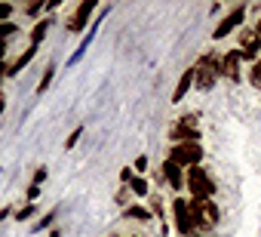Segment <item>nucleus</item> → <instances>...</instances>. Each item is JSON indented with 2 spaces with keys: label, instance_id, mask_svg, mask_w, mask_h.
Instances as JSON below:
<instances>
[{
  "label": "nucleus",
  "instance_id": "nucleus-1",
  "mask_svg": "<svg viewBox=\"0 0 261 237\" xmlns=\"http://www.w3.org/2000/svg\"><path fill=\"white\" fill-rule=\"evenodd\" d=\"M185 188L191 191V200H212L218 185L206 167H191L185 170Z\"/></svg>",
  "mask_w": 261,
  "mask_h": 237
},
{
  "label": "nucleus",
  "instance_id": "nucleus-2",
  "mask_svg": "<svg viewBox=\"0 0 261 237\" xmlns=\"http://www.w3.org/2000/svg\"><path fill=\"white\" fill-rule=\"evenodd\" d=\"M188 209H191V222H194V234H206L218 225L221 212L215 206V200H188Z\"/></svg>",
  "mask_w": 261,
  "mask_h": 237
},
{
  "label": "nucleus",
  "instance_id": "nucleus-3",
  "mask_svg": "<svg viewBox=\"0 0 261 237\" xmlns=\"http://www.w3.org/2000/svg\"><path fill=\"white\" fill-rule=\"evenodd\" d=\"M200 114L191 111L185 117H178V121L169 127V142L172 145H185V142H200Z\"/></svg>",
  "mask_w": 261,
  "mask_h": 237
},
{
  "label": "nucleus",
  "instance_id": "nucleus-4",
  "mask_svg": "<svg viewBox=\"0 0 261 237\" xmlns=\"http://www.w3.org/2000/svg\"><path fill=\"white\" fill-rule=\"evenodd\" d=\"M166 160H172V163H175V167H181V170H191V167H200V160H203V148H200V142L172 145Z\"/></svg>",
  "mask_w": 261,
  "mask_h": 237
},
{
  "label": "nucleus",
  "instance_id": "nucleus-5",
  "mask_svg": "<svg viewBox=\"0 0 261 237\" xmlns=\"http://www.w3.org/2000/svg\"><path fill=\"white\" fill-rule=\"evenodd\" d=\"M98 10V4H95V0H83V4L68 16V22H65V28L68 31H74V34H80L86 25H92V13Z\"/></svg>",
  "mask_w": 261,
  "mask_h": 237
},
{
  "label": "nucleus",
  "instance_id": "nucleus-6",
  "mask_svg": "<svg viewBox=\"0 0 261 237\" xmlns=\"http://www.w3.org/2000/svg\"><path fill=\"white\" fill-rule=\"evenodd\" d=\"M172 222H175V231L181 237H191L194 234V222H191V209H188V200L185 197H172Z\"/></svg>",
  "mask_w": 261,
  "mask_h": 237
},
{
  "label": "nucleus",
  "instance_id": "nucleus-7",
  "mask_svg": "<svg viewBox=\"0 0 261 237\" xmlns=\"http://www.w3.org/2000/svg\"><path fill=\"white\" fill-rule=\"evenodd\" d=\"M243 22H246V7L240 4V7H233V10H230V13H227V16H224V19H221L218 25H215V31H212V37H215V40H221V37H227V34H233V31H237V28H240Z\"/></svg>",
  "mask_w": 261,
  "mask_h": 237
},
{
  "label": "nucleus",
  "instance_id": "nucleus-8",
  "mask_svg": "<svg viewBox=\"0 0 261 237\" xmlns=\"http://www.w3.org/2000/svg\"><path fill=\"white\" fill-rule=\"evenodd\" d=\"M221 77L230 80V83H240V80H243V59H240V50L221 53Z\"/></svg>",
  "mask_w": 261,
  "mask_h": 237
},
{
  "label": "nucleus",
  "instance_id": "nucleus-9",
  "mask_svg": "<svg viewBox=\"0 0 261 237\" xmlns=\"http://www.w3.org/2000/svg\"><path fill=\"white\" fill-rule=\"evenodd\" d=\"M240 59L249 62V65L261 59V43H258V37H255L252 28H243L240 31Z\"/></svg>",
  "mask_w": 261,
  "mask_h": 237
},
{
  "label": "nucleus",
  "instance_id": "nucleus-10",
  "mask_svg": "<svg viewBox=\"0 0 261 237\" xmlns=\"http://www.w3.org/2000/svg\"><path fill=\"white\" fill-rule=\"evenodd\" d=\"M105 16H108V7H105V10H101V13H98V19H95V22H92V31H89V34H83V43H80V46H77V50H74V56H71V59H68V65H71V68H74V65H77V62H80V59H83V53H86V50H89V43H92V37H95V31H98V25H101V19H105Z\"/></svg>",
  "mask_w": 261,
  "mask_h": 237
},
{
  "label": "nucleus",
  "instance_id": "nucleus-11",
  "mask_svg": "<svg viewBox=\"0 0 261 237\" xmlns=\"http://www.w3.org/2000/svg\"><path fill=\"white\" fill-rule=\"evenodd\" d=\"M163 182H169L172 185V191H181L185 188V170L181 167H175L172 160H163Z\"/></svg>",
  "mask_w": 261,
  "mask_h": 237
},
{
  "label": "nucleus",
  "instance_id": "nucleus-12",
  "mask_svg": "<svg viewBox=\"0 0 261 237\" xmlns=\"http://www.w3.org/2000/svg\"><path fill=\"white\" fill-rule=\"evenodd\" d=\"M37 50H40V46H28V50H25V53H22V56H19L16 62H13V65L7 68V77H19V74H22V71H25V68H28V65L34 62Z\"/></svg>",
  "mask_w": 261,
  "mask_h": 237
},
{
  "label": "nucleus",
  "instance_id": "nucleus-13",
  "mask_svg": "<svg viewBox=\"0 0 261 237\" xmlns=\"http://www.w3.org/2000/svg\"><path fill=\"white\" fill-rule=\"evenodd\" d=\"M191 86H194V68H188V71L178 77V83H175V89H172V102H181V99L191 92Z\"/></svg>",
  "mask_w": 261,
  "mask_h": 237
},
{
  "label": "nucleus",
  "instance_id": "nucleus-14",
  "mask_svg": "<svg viewBox=\"0 0 261 237\" xmlns=\"http://www.w3.org/2000/svg\"><path fill=\"white\" fill-rule=\"evenodd\" d=\"M49 25H53V19H37V22H34V28H31V46H40V43L46 40Z\"/></svg>",
  "mask_w": 261,
  "mask_h": 237
},
{
  "label": "nucleus",
  "instance_id": "nucleus-15",
  "mask_svg": "<svg viewBox=\"0 0 261 237\" xmlns=\"http://www.w3.org/2000/svg\"><path fill=\"white\" fill-rule=\"evenodd\" d=\"M123 219H136V222H151V209L148 206H139V203H129L123 209Z\"/></svg>",
  "mask_w": 261,
  "mask_h": 237
},
{
  "label": "nucleus",
  "instance_id": "nucleus-16",
  "mask_svg": "<svg viewBox=\"0 0 261 237\" xmlns=\"http://www.w3.org/2000/svg\"><path fill=\"white\" fill-rule=\"evenodd\" d=\"M126 188H129L133 197H148V179L145 176H133V182H129Z\"/></svg>",
  "mask_w": 261,
  "mask_h": 237
},
{
  "label": "nucleus",
  "instance_id": "nucleus-17",
  "mask_svg": "<svg viewBox=\"0 0 261 237\" xmlns=\"http://www.w3.org/2000/svg\"><path fill=\"white\" fill-rule=\"evenodd\" d=\"M53 77H56V65H46V68H43V77H40V83H37V92H46L49 83H53Z\"/></svg>",
  "mask_w": 261,
  "mask_h": 237
},
{
  "label": "nucleus",
  "instance_id": "nucleus-18",
  "mask_svg": "<svg viewBox=\"0 0 261 237\" xmlns=\"http://www.w3.org/2000/svg\"><path fill=\"white\" fill-rule=\"evenodd\" d=\"M249 83H252L255 89H261V59L249 65Z\"/></svg>",
  "mask_w": 261,
  "mask_h": 237
},
{
  "label": "nucleus",
  "instance_id": "nucleus-19",
  "mask_svg": "<svg viewBox=\"0 0 261 237\" xmlns=\"http://www.w3.org/2000/svg\"><path fill=\"white\" fill-rule=\"evenodd\" d=\"M56 216H59V206H56V209H49L46 216H40V222L34 225V231H46V228H49V225L56 222Z\"/></svg>",
  "mask_w": 261,
  "mask_h": 237
},
{
  "label": "nucleus",
  "instance_id": "nucleus-20",
  "mask_svg": "<svg viewBox=\"0 0 261 237\" xmlns=\"http://www.w3.org/2000/svg\"><path fill=\"white\" fill-rule=\"evenodd\" d=\"M80 136H83V127H74V133L65 139V148H68V151H74V145L80 142Z\"/></svg>",
  "mask_w": 261,
  "mask_h": 237
},
{
  "label": "nucleus",
  "instance_id": "nucleus-21",
  "mask_svg": "<svg viewBox=\"0 0 261 237\" xmlns=\"http://www.w3.org/2000/svg\"><path fill=\"white\" fill-rule=\"evenodd\" d=\"M145 170H148V154H139V157H136V163H133V173H136V176H142Z\"/></svg>",
  "mask_w": 261,
  "mask_h": 237
},
{
  "label": "nucleus",
  "instance_id": "nucleus-22",
  "mask_svg": "<svg viewBox=\"0 0 261 237\" xmlns=\"http://www.w3.org/2000/svg\"><path fill=\"white\" fill-rule=\"evenodd\" d=\"M19 31V25H13V22H0V40H7L10 34H16Z\"/></svg>",
  "mask_w": 261,
  "mask_h": 237
},
{
  "label": "nucleus",
  "instance_id": "nucleus-23",
  "mask_svg": "<svg viewBox=\"0 0 261 237\" xmlns=\"http://www.w3.org/2000/svg\"><path fill=\"white\" fill-rule=\"evenodd\" d=\"M46 173H49L46 167H37V170H34V179H31V185H43V182H46Z\"/></svg>",
  "mask_w": 261,
  "mask_h": 237
},
{
  "label": "nucleus",
  "instance_id": "nucleus-24",
  "mask_svg": "<svg viewBox=\"0 0 261 237\" xmlns=\"http://www.w3.org/2000/svg\"><path fill=\"white\" fill-rule=\"evenodd\" d=\"M31 216H34V203H28V206H22V209L16 212V219H19V222H25V219H31Z\"/></svg>",
  "mask_w": 261,
  "mask_h": 237
},
{
  "label": "nucleus",
  "instance_id": "nucleus-25",
  "mask_svg": "<svg viewBox=\"0 0 261 237\" xmlns=\"http://www.w3.org/2000/svg\"><path fill=\"white\" fill-rule=\"evenodd\" d=\"M13 16V4H0V22H10Z\"/></svg>",
  "mask_w": 261,
  "mask_h": 237
},
{
  "label": "nucleus",
  "instance_id": "nucleus-26",
  "mask_svg": "<svg viewBox=\"0 0 261 237\" xmlns=\"http://www.w3.org/2000/svg\"><path fill=\"white\" fill-rule=\"evenodd\" d=\"M133 176H136V173L129 170V167H123V170H120V182H123V185H129V182H133Z\"/></svg>",
  "mask_w": 261,
  "mask_h": 237
},
{
  "label": "nucleus",
  "instance_id": "nucleus-27",
  "mask_svg": "<svg viewBox=\"0 0 261 237\" xmlns=\"http://www.w3.org/2000/svg\"><path fill=\"white\" fill-rule=\"evenodd\" d=\"M40 10H43V4H40V0H34V4H28V7H25V13H28V16H37Z\"/></svg>",
  "mask_w": 261,
  "mask_h": 237
},
{
  "label": "nucleus",
  "instance_id": "nucleus-28",
  "mask_svg": "<svg viewBox=\"0 0 261 237\" xmlns=\"http://www.w3.org/2000/svg\"><path fill=\"white\" fill-rule=\"evenodd\" d=\"M25 194H28V200L34 203V200L40 197V185H28V191H25Z\"/></svg>",
  "mask_w": 261,
  "mask_h": 237
},
{
  "label": "nucleus",
  "instance_id": "nucleus-29",
  "mask_svg": "<svg viewBox=\"0 0 261 237\" xmlns=\"http://www.w3.org/2000/svg\"><path fill=\"white\" fill-rule=\"evenodd\" d=\"M151 206H154V212H157V216H163V200H160L157 194L151 197Z\"/></svg>",
  "mask_w": 261,
  "mask_h": 237
},
{
  "label": "nucleus",
  "instance_id": "nucleus-30",
  "mask_svg": "<svg viewBox=\"0 0 261 237\" xmlns=\"http://www.w3.org/2000/svg\"><path fill=\"white\" fill-rule=\"evenodd\" d=\"M252 31H255V37H258V43H261V19L255 22V28H252Z\"/></svg>",
  "mask_w": 261,
  "mask_h": 237
},
{
  "label": "nucleus",
  "instance_id": "nucleus-31",
  "mask_svg": "<svg viewBox=\"0 0 261 237\" xmlns=\"http://www.w3.org/2000/svg\"><path fill=\"white\" fill-rule=\"evenodd\" d=\"M10 216H13V209H10V206H7V209H0V222H4V219H10Z\"/></svg>",
  "mask_w": 261,
  "mask_h": 237
},
{
  "label": "nucleus",
  "instance_id": "nucleus-32",
  "mask_svg": "<svg viewBox=\"0 0 261 237\" xmlns=\"http://www.w3.org/2000/svg\"><path fill=\"white\" fill-rule=\"evenodd\" d=\"M4 56H7V40H0V62H4Z\"/></svg>",
  "mask_w": 261,
  "mask_h": 237
},
{
  "label": "nucleus",
  "instance_id": "nucleus-33",
  "mask_svg": "<svg viewBox=\"0 0 261 237\" xmlns=\"http://www.w3.org/2000/svg\"><path fill=\"white\" fill-rule=\"evenodd\" d=\"M7 68H10L7 62H0V80H4V77H7Z\"/></svg>",
  "mask_w": 261,
  "mask_h": 237
},
{
  "label": "nucleus",
  "instance_id": "nucleus-34",
  "mask_svg": "<svg viewBox=\"0 0 261 237\" xmlns=\"http://www.w3.org/2000/svg\"><path fill=\"white\" fill-rule=\"evenodd\" d=\"M7 111V99H4V92H0V114Z\"/></svg>",
  "mask_w": 261,
  "mask_h": 237
}]
</instances>
